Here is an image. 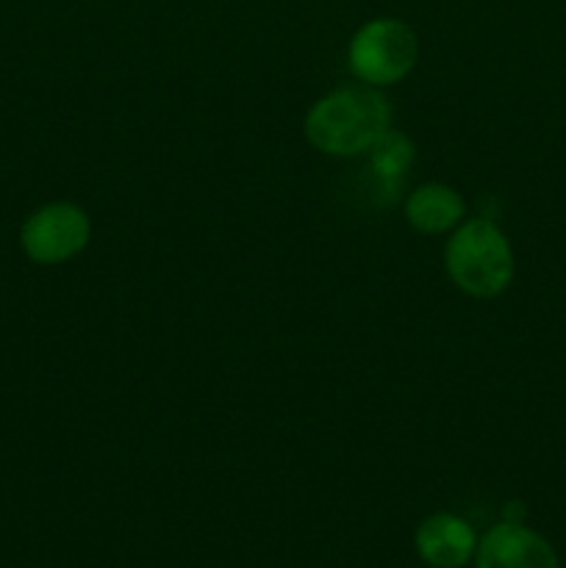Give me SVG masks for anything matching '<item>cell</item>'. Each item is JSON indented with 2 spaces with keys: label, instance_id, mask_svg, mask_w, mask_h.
<instances>
[{
  "label": "cell",
  "instance_id": "obj_1",
  "mask_svg": "<svg viewBox=\"0 0 566 568\" xmlns=\"http://www.w3.org/2000/svg\"><path fill=\"white\" fill-rule=\"evenodd\" d=\"M392 128V105L377 87H344L325 94L309 109L303 122L311 148L325 155L370 153L372 144Z\"/></svg>",
  "mask_w": 566,
  "mask_h": 568
},
{
  "label": "cell",
  "instance_id": "obj_2",
  "mask_svg": "<svg viewBox=\"0 0 566 568\" xmlns=\"http://www.w3.org/2000/svg\"><path fill=\"white\" fill-rule=\"evenodd\" d=\"M444 266L461 292L481 300L503 294L516 272L508 236L488 216H472L455 227L444 250Z\"/></svg>",
  "mask_w": 566,
  "mask_h": 568
},
{
  "label": "cell",
  "instance_id": "obj_3",
  "mask_svg": "<svg viewBox=\"0 0 566 568\" xmlns=\"http://www.w3.org/2000/svg\"><path fill=\"white\" fill-rule=\"evenodd\" d=\"M420 59V39L414 28L394 17H377L353 33L347 67L366 87H392L403 81Z\"/></svg>",
  "mask_w": 566,
  "mask_h": 568
},
{
  "label": "cell",
  "instance_id": "obj_4",
  "mask_svg": "<svg viewBox=\"0 0 566 568\" xmlns=\"http://www.w3.org/2000/svg\"><path fill=\"white\" fill-rule=\"evenodd\" d=\"M92 236L89 214L75 203L53 200L26 216L20 227V247L39 266H59L72 261Z\"/></svg>",
  "mask_w": 566,
  "mask_h": 568
},
{
  "label": "cell",
  "instance_id": "obj_5",
  "mask_svg": "<svg viewBox=\"0 0 566 568\" xmlns=\"http://www.w3.org/2000/svg\"><path fill=\"white\" fill-rule=\"evenodd\" d=\"M475 568H560V560L542 532L499 521L477 541Z\"/></svg>",
  "mask_w": 566,
  "mask_h": 568
},
{
  "label": "cell",
  "instance_id": "obj_6",
  "mask_svg": "<svg viewBox=\"0 0 566 568\" xmlns=\"http://www.w3.org/2000/svg\"><path fill=\"white\" fill-rule=\"evenodd\" d=\"M416 552L431 568H461L475 558L477 536L455 514H431L416 527Z\"/></svg>",
  "mask_w": 566,
  "mask_h": 568
},
{
  "label": "cell",
  "instance_id": "obj_7",
  "mask_svg": "<svg viewBox=\"0 0 566 568\" xmlns=\"http://www.w3.org/2000/svg\"><path fill=\"white\" fill-rule=\"evenodd\" d=\"M464 197L447 183H425L414 189L405 200V220L414 231L425 236H438L461 225L464 216Z\"/></svg>",
  "mask_w": 566,
  "mask_h": 568
},
{
  "label": "cell",
  "instance_id": "obj_8",
  "mask_svg": "<svg viewBox=\"0 0 566 568\" xmlns=\"http://www.w3.org/2000/svg\"><path fill=\"white\" fill-rule=\"evenodd\" d=\"M416 159V148L405 133L388 128L381 139L370 148V172L375 178V183L381 186V194H386V200L397 197V189L403 186L405 172L411 170Z\"/></svg>",
  "mask_w": 566,
  "mask_h": 568
},
{
  "label": "cell",
  "instance_id": "obj_9",
  "mask_svg": "<svg viewBox=\"0 0 566 568\" xmlns=\"http://www.w3.org/2000/svg\"><path fill=\"white\" fill-rule=\"evenodd\" d=\"M503 521L508 525H525V505L519 499H511V503L503 505Z\"/></svg>",
  "mask_w": 566,
  "mask_h": 568
}]
</instances>
